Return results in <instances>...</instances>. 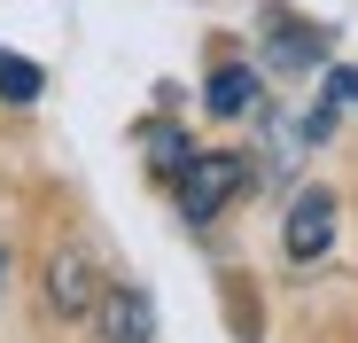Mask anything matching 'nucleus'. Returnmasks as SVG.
<instances>
[{"mask_svg":"<svg viewBox=\"0 0 358 343\" xmlns=\"http://www.w3.org/2000/svg\"><path fill=\"white\" fill-rule=\"evenodd\" d=\"M257 102H265V86H257L250 63H218L210 86H203V109H210V118H257Z\"/></svg>","mask_w":358,"mask_h":343,"instance_id":"obj_6","label":"nucleus"},{"mask_svg":"<svg viewBox=\"0 0 358 343\" xmlns=\"http://www.w3.org/2000/svg\"><path fill=\"white\" fill-rule=\"evenodd\" d=\"M39 94H47L39 63H24V55H0V102H39Z\"/></svg>","mask_w":358,"mask_h":343,"instance_id":"obj_7","label":"nucleus"},{"mask_svg":"<svg viewBox=\"0 0 358 343\" xmlns=\"http://www.w3.org/2000/svg\"><path fill=\"white\" fill-rule=\"evenodd\" d=\"M148 156H156V164H164V180H171V172H179V164H187V156H195V148H187V141H179V133H171V125H148Z\"/></svg>","mask_w":358,"mask_h":343,"instance_id":"obj_8","label":"nucleus"},{"mask_svg":"<svg viewBox=\"0 0 358 343\" xmlns=\"http://www.w3.org/2000/svg\"><path fill=\"white\" fill-rule=\"evenodd\" d=\"M47 304L63 312V320H86V312L101 304V281H94V265H86L78 250H55V258H47Z\"/></svg>","mask_w":358,"mask_h":343,"instance_id":"obj_4","label":"nucleus"},{"mask_svg":"<svg viewBox=\"0 0 358 343\" xmlns=\"http://www.w3.org/2000/svg\"><path fill=\"white\" fill-rule=\"evenodd\" d=\"M265 39H273V71H320L327 63V31L288 16V8H265Z\"/></svg>","mask_w":358,"mask_h":343,"instance_id":"obj_3","label":"nucleus"},{"mask_svg":"<svg viewBox=\"0 0 358 343\" xmlns=\"http://www.w3.org/2000/svg\"><path fill=\"white\" fill-rule=\"evenodd\" d=\"M280 250H288L296 265H312V258H327V250H335V195H327V188H304V195L288 203Z\"/></svg>","mask_w":358,"mask_h":343,"instance_id":"obj_2","label":"nucleus"},{"mask_svg":"<svg viewBox=\"0 0 358 343\" xmlns=\"http://www.w3.org/2000/svg\"><path fill=\"white\" fill-rule=\"evenodd\" d=\"M242 180H250L242 156H187V164L171 172V203H179L187 226H210L234 195H242Z\"/></svg>","mask_w":358,"mask_h":343,"instance_id":"obj_1","label":"nucleus"},{"mask_svg":"<svg viewBox=\"0 0 358 343\" xmlns=\"http://www.w3.org/2000/svg\"><path fill=\"white\" fill-rule=\"evenodd\" d=\"M94 320H101V343H156V304H148V289H101Z\"/></svg>","mask_w":358,"mask_h":343,"instance_id":"obj_5","label":"nucleus"},{"mask_svg":"<svg viewBox=\"0 0 358 343\" xmlns=\"http://www.w3.org/2000/svg\"><path fill=\"white\" fill-rule=\"evenodd\" d=\"M0 289H8V242H0Z\"/></svg>","mask_w":358,"mask_h":343,"instance_id":"obj_9","label":"nucleus"}]
</instances>
